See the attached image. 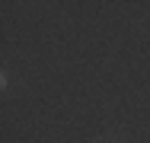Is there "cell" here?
Listing matches in <instances>:
<instances>
[]
</instances>
